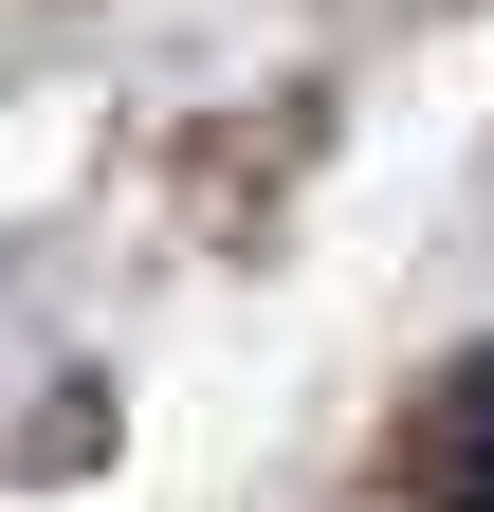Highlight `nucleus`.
<instances>
[{"label": "nucleus", "instance_id": "f03ea898", "mask_svg": "<svg viewBox=\"0 0 494 512\" xmlns=\"http://www.w3.org/2000/svg\"><path fill=\"white\" fill-rule=\"evenodd\" d=\"M92 421H110L92 384H74V403H37V439H19V476H74V458H92Z\"/></svg>", "mask_w": 494, "mask_h": 512}, {"label": "nucleus", "instance_id": "f257e3e1", "mask_svg": "<svg viewBox=\"0 0 494 512\" xmlns=\"http://www.w3.org/2000/svg\"><path fill=\"white\" fill-rule=\"evenodd\" d=\"M403 494L421 512H494V348H458L403 421Z\"/></svg>", "mask_w": 494, "mask_h": 512}]
</instances>
